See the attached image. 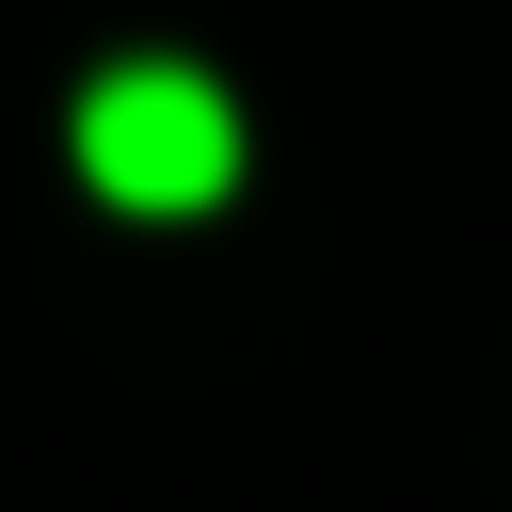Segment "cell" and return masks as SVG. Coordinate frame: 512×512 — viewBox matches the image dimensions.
<instances>
[{
	"mask_svg": "<svg viewBox=\"0 0 512 512\" xmlns=\"http://www.w3.org/2000/svg\"><path fill=\"white\" fill-rule=\"evenodd\" d=\"M80 176H96L112 208H144V224L224 208V192H240V112H224V80H192V64H112V80L80 96Z\"/></svg>",
	"mask_w": 512,
	"mask_h": 512,
	"instance_id": "obj_1",
	"label": "cell"
}]
</instances>
